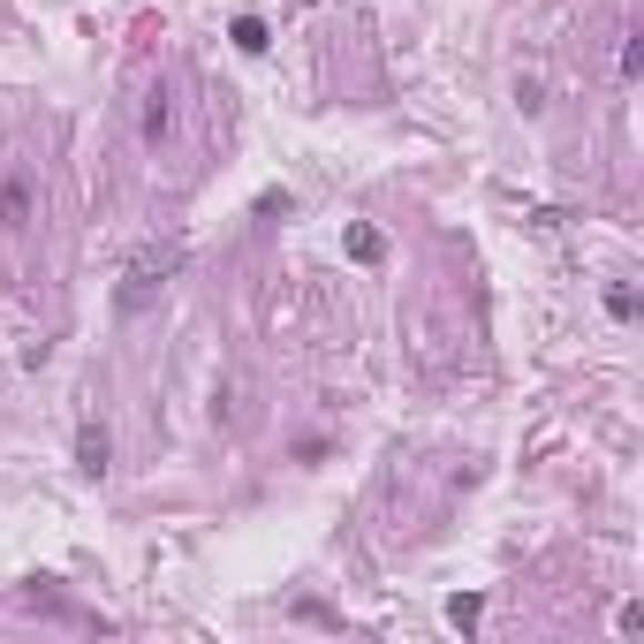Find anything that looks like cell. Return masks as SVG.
Masks as SVG:
<instances>
[{
  "label": "cell",
  "instance_id": "obj_1",
  "mask_svg": "<svg viewBox=\"0 0 644 644\" xmlns=\"http://www.w3.org/2000/svg\"><path fill=\"white\" fill-rule=\"evenodd\" d=\"M174 273H182V243H174V235H168V243H144V251L122 265V289H114V296H122V311H144V303L160 296Z\"/></svg>",
  "mask_w": 644,
  "mask_h": 644
},
{
  "label": "cell",
  "instance_id": "obj_2",
  "mask_svg": "<svg viewBox=\"0 0 644 644\" xmlns=\"http://www.w3.org/2000/svg\"><path fill=\"white\" fill-rule=\"evenodd\" d=\"M31 220H39L31 174H8V182H0V228H8V235H31Z\"/></svg>",
  "mask_w": 644,
  "mask_h": 644
},
{
  "label": "cell",
  "instance_id": "obj_3",
  "mask_svg": "<svg viewBox=\"0 0 644 644\" xmlns=\"http://www.w3.org/2000/svg\"><path fill=\"white\" fill-rule=\"evenodd\" d=\"M137 129H144V144H168V137H174V91H168V84L144 91V114H137Z\"/></svg>",
  "mask_w": 644,
  "mask_h": 644
},
{
  "label": "cell",
  "instance_id": "obj_4",
  "mask_svg": "<svg viewBox=\"0 0 644 644\" xmlns=\"http://www.w3.org/2000/svg\"><path fill=\"white\" fill-rule=\"evenodd\" d=\"M77 471H84V477H107V425H84V432H77Z\"/></svg>",
  "mask_w": 644,
  "mask_h": 644
},
{
  "label": "cell",
  "instance_id": "obj_5",
  "mask_svg": "<svg viewBox=\"0 0 644 644\" xmlns=\"http://www.w3.org/2000/svg\"><path fill=\"white\" fill-rule=\"evenodd\" d=\"M380 228H349V258H356V265H380Z\"/></svg>",
  "mask_w": 644,
  "mask_h": 644
},
{
  "label": "cell",
  "instance_id": "obj_6",
  "mask_svg": "<svg viewBox=\"0 0 644 644\" xmlns=\"http://www.w3.org/2000/svg\"><path fill=\"white\" fill-rule=\"evenodd\" d=\"M477 614H485V600H477V592H463V600H447V622H455V630H477Z\"/></svg>",
  "mask_w": 644,
  "mask_h": 644
},
{
  "label": "cell",
  "instance_id": "obj_7",
  "mask_svg": "<svg viewBox=\"0 0 644 644\" xmlns=\"http://www.w3.org/2000/svg\"><path fill=\"white\" fill-rule=\"evenodd\" d=\"M235 46H243V53H265V23H258V16H235Z\"/></svg>",
  "mask_w": 644,
  "mask_h": 644
},
{
  "label": "cell",
  "instance_id": "obj_8",
  "mask_svg": "<svg viewBox=\"0 0 644 644\" xmlns=\"http://www.w3.org/2000/svg\"><path fill=\"white\" fill-rule=\"evenodd\" d=\"M637 69H644V39L630 31V39H622V77H637Z\"/></svg>",
  "mask_w": 644,
  "mask_h": 644
}]
</instances>
